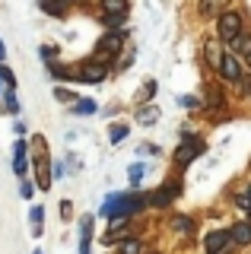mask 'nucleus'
I'll return each instance as SVG.
<instances>
[{
	"mask_svg": "<svg viewBox=\"0 0 251 254\" xmlns=\"http://www.w3.org/2000/svg\"><path fill=\"white\" fill-rule=\"evenodd\" d=\"M248 222H251V210H248Z\"/></svg>",
	"mask_w": 251,
	"mask_h": 254,
	"instance_id": "34",
	"label": "nucleus"
},
{
	"mask_svg": "<svg viewBox=\"0 0 251 254\" xmlns=\"http://www.w3.org/2000/svg\"><path fill=\"white\" fill-rule=\"evenodd\" d=\"M203 54H207V61L213 64V67H223V58H226V54H219V48H216L213 42H207V48H203Z\"/></svg>",
	"mask_w": 251,
	"mask_h": 254,
	"instance_id": "12",
	"label": "nucleus"
},
{
	"mask_svg": "<svg viewBox=\"0 0 251 254\" xmlns=\"http://www.w3.org/2000/svg\"><path fill=\"white\" fill-rule=\"evenodd\" d=\"M102 10H105V16H124L127 13V0H102Z\"/></svg>",
	"mask_w": 251,
	"mask_h": 254,
	"instance_id": "9",
	"label": "nucleus"
},
{
	"mask_svg": "<svg viewBox=\"0 0 251 254\" xmlns=\"http://www.w3.org/2000/svg\"><path fill=\"white\" fill-rule=\"evenodd\" d=\"M232 48H235V51H242V54H251V35H239L232 42Z\"/></svg>",
	"mask_w": 251,
	"mask_h": 254,
	"instance_id": "18",
	"label": "nucleus"
},
{
	"mask_svg": "<svg viewBox=\"0 0 251 254\" xmlns=\"http://www.w3.org/2000/svg\"><path fill=\"white\" fill-rule=\"evenodd\" d=\"M229 232L235 238V245H251V222H235Z\"/></svg>",
	"mask_w": 251,
	"mask_h": 254,
	"instance_id": "8",
	"label": "nucleus"
},
{
	"mask_svg": "<svg viewBox=\"0 0 251 254\" xmlns=\"http://www.w3.org/2000/svg\"><path fill=\"white\" fill-rule=\"evenodd\" d=\"M130 64H134V51H130V54H124V58H121V64H118V70H124V67H130Z\"/></svg>",
	"mask_w": 251,
	"mask_h": 254,
	"instance_id": "31",
	"label": "nucleus"
},
{
	"mask_svg": "<svg viewBox=\"0 0 251 254\" xmlns=\"http://www.w3.org/2000/svg\"><path fill=\"white\" fill-rule=\"evenodd\" d=\"M42 58H45V61H48V64H51L54 58H58V48H51V45H45V48H42Z\"/></svg>",
	"mask_w": 251,
	"mask_h": 254,
	"instance_id": "28",
	"label": "nucleus"
},
{
	"mask_svg": "<svg viewBox=\"0 0 251 254\" xmlns=\"http://www.w3.org/2000/svg\"><path fill=\"white\" fill-rule=\"evenodd\" d=\"M216 35L223 38L226 45H232L235 38L242 35V13H235V10L219 13V19H216Z\"/></svg>",
	"mask_w": 251,
	"mask_h": 254,
	"instance_id": "2",
	"label": "nucleus"
},
{
	"mask_svg": "<svg viewBox=\"0 0 251 254\" xmlns=\"http://www.w3.org/2000/svg\"><path fill=\"white\" fill-rule=\"evenodd\" d=\"M6 58V45H3V38H0V61Z\"/></svg>",
	"mask_w": 251,
	"mask_h": 254,
	"instance_id": "32",
	"label": "nucleus"
},
{
	"mask_svg": "<svg viewBox=\"0 0 251 254\" xmlns=\"http://www.w3.org/2000/svg\"><path fill=\"white\" fill-rule=\"evenodd\" d=\"M32 146H35V178H38V188L48 190L51 188V162H48V143H45V137H32Z\"/></svg>",
	"mask_w": 251,
	"mask_h": 254,
	"instance_id": "1",
	"label": "nucleus"
},
{
	"mask_svg": "<svg viewBox=\"0 0 251 254\" xmlns=\"http://www.w3.org/2000/svg\"><path fill=\"white\" fill-rule=\"evenodd\" d=\"M105 76H108V64L102 61H89L80 67V79H86V83H102Z\"/></svg>",
	"mask_w": 251,
	"mask_h": 254,
	"instance_id": "4",
	"label": "nucleus"
},
{
	"mask_svg": "<svg viewBox=\"0 0 251 254\" xmlns=\"http://www.w3.org/2000/svg\"><path fill=\"white\" fill-rule=\"evenodd\" d=\"M0 95H3V86H0Z\"/></svg>",
	"mask_w": 251,
	"mask_h": 254,
	"instance_id": "35",
	"label": "nucleus"
},
{
	"mask_svg": "<svg viewBox=\"0 0 251 254\" xmlns=\"http://www.w3.org/2000/svg\"><path fill=\"white\" fill-rule=\"evenodd\" d=\"M121 45H124V35H121V32H108V35L99 42V51L105 54V58H112V54L121 51Z\"/></svg>",
	"mask_w": 251,
	"mask_h": 254,
	"instance_id": "6",
	"label": "nucleus"
},
{
	"mask_svg": "<svg viewBox=\"0 0 251 254\" xmlns=\"http://www.w3.org/2000/svg\"><path fill=\"white\" fill-rule=\"evenodd\" d=\"M32 254H42V251H32Z\"/></svg>",
	"mask_w": 251,
	"mask_h": 254,
	"instance_id": "37",
	"label": "nucleus"
},
{
	"mask_svg": "<svg viewBox=\"0 0 251 254\" xmlns=\"http://www.w3.org/2000/svg\"><path fill=\"white\" fill-rule=\"evenodd\" d=\"M219 73H223L226 83H242V64L232 58V51H226L223 58V67H219Z\"/></svg>",
	"mask_w": 251,
	"mask_h": 254,
	"instance_id": "5",
	"label": "nucleus"
},
{
	"mask_svg": "<svg viewBox=\"0 0 251 254\" xmlns=\"http://www.w3.org/2000/svg\"><path fill=\"white\" fill-rule=\"evenodd\" d=\"M13 172H16V175H26V153H16V156H13Z\"/></svg>",
	"mask_w": 251,
	"mask_h": 254,
	"instance_id": "23",
	"label": "nucleus"
},
{
	"mask_svg": "<svg viewBox=\"0 0 251 254\" xmlns=\"http://www.w3.org/2000/svg\"><path fill=\"white\" fill-rule=\"evenodd\" d=\"M89 238H92V216L80 219V254H89Z\"/></svg>",
	"mask_w": 251,
	"mask_h": 254,
	"instance_id": "7",
	"label": "nucleus"
},
{
	"mask_svg": "<svg viewBox=\"0 0 251 254\" xmlns=\"http://www.w3.org/2000/svg\"><path fill=\"white\" fill-rule=\"evenodd\" d=\"M73 111H76V115H92V111H96V102H92V99H80V105H76Z\"/></svg>",
	"mask_w": 251,
	"mask_h": 254,
	"instance_id": "21",
	"label": "nucleus"
},
{
	"mask_svg": "<svg viewBox=\"0 0 251 254\" xmlns=\"http://www.w3.org/2000/svg\"><path fill=\"white\" fill-rule=\"evenodd\" d=\"M127 130H130L127 124H115V127H112V143H121L124 137H127Z\"/></svg>",
	"mask_w": 251,
	"mask_h": 254,
	"instance_id": "22",
	"label": "nucleus"
},
{
	"mask_svg": "<svg viewBox=\"0 0 251 254\" xmlns=\"http://www.w3.org/2000/svg\"><path fill=\"white\" fill-rule=\"evenodd\" d=\"M102 19H105V26L112 29V32H121L124 29V16H102Z\"/></svg>",
	"mask_w": 251,
	"mask_h": 254,
	"instance_id": "20",
	"label": "nucleus"
},
{
	"mask_svg": "<svg viewBox=\"0 0 251 254\" xmlns=\"http://www.w3.org/2000/svg\"><path fill=\"white\" fill-rule=\"evenodd\" d=\"M143 251V245L137 242V238H127V242H121V254H140Z\"/></svg>",
	"mask_w": 251,
	"mask_h": 254,
	"instance_id": "17",
	"label": "nucleus"
},
{
	"mask_svg": "<svg viewBox=\"0 0 251 254\" xmlns=\"http://www.w3.org/2000/svg\"><path fill=\"white\" fill-rule=\"evenodd\" d=\"M200 13H203V16H219V13H226V0H200Z\"/></svg>",
	"mask_w": 251,
	"mask_h": 254,
	"instance_id": "10",
	"label": "nucleus"
},
{
	"mask_svg": "<svg viewBox=\"0 0 251 254\" xmlns=\"http://www.w3.org/2000/svg\"><path fill=\"white\" fill-rule=\"evenodd\" d=\"M172 229H178V232H191L194 222L188 219V216H172Z\"/></svg>",
	"mask_w": 251,
	"mask_h": 254,
	"instance_id": "14",
	"label": "nucleus"
},
{
	"mask_svg": "<svg viewBox=\"0 0 251 254\" xmlns=\"http://www.w3.org/2000/svg\"><path fill=\"white\" fill-rule=\"evenodd\" d=\"M127 178H130V185H140V178H143V165H130Z\"/></svg>",
	"mask_w": 251,
	"mask_h": 254,
	"instance_id": "24",
	"label": "nucleus"
},
{
	"mask_svg": "<svg viewBox=\"0 0 251 254\" xmlns=\"http://www.w3.org/2000/svg\"><path fill=\"white\" fill-rule=\"evenodd\" d=\"M203 95H207V105H210V108H216V105H223V102H226L223 92H219L216 86H207V89H203Z\"/></svg>",
	"mask_w": 251,
	"mask_h": 254,
	"instance_id": "13",
	"label": "nucleus"
},
{
	"mask_svg": "<svg viewBox=\"0 0 251 254\" xmlns=\"http://www.w3.org/2000/svg\"><path fill=\"white\" fill-rule=\"evenodd\" d=\"M248 92H251V79H248Z\"/></svg>",
	"mask_w": 251,
	"mask_h": 254,
	"instance_id": "33",
	"label": "nucleus"
},
{
	"mask_svg": "<svg viewBox=\"0 0 251 254\" xmlns=\"http://www.w3.org/2000/svg\"><path fill=\"white\" fill-rule=\"evenodd\" d=\"M121 238H127V226H115L112 232L105 235V242H108V245H115V242H121Z\"/></svg>",
	"mask_w": 251,
	"mask_h": 254,
	"instance_id": "15",
	"label": "nucleus"
},
{
	"mask_svg": "<svg viewBox=\"0 0 251 254\" xmlns=\"http://www.w3.org/2000/svg\"><path fill=\"white\" fill-rule=\"evenodd\" d=\"M153 95H156V79H150V83H146V86H143V89H140V92H137V102H140V105H143V102H146V99H153Z\"/></svg>",
	"mask_w": 251,
	"mask_h": 254,
	"instance_id": "16",
	"label": "nucleus"
},
{
	"mask_svg": "<svg viewBox=\"0 0 251 254\" xmlns=\"http://www.w3.org/2000/svg\"><path fill=\"white\" fill-rule=\"evenodd\" d=\"M61 216H64V219H70V216H73V206H70V200H64V203H61Z\"/></svg>",
	"mask_w": 251,
	"mask_h": 254,
	"instance_id": "30",
	"label": "nucleus"
},
{
	"mask_svg": "<svg viewBox=\"0 0 251 254\" xmlns=\"http://www.w3.org/2000/svg\"><path fill=\"white\" fill-rule=\"evenodd\" d=\"M235 245V238L229 229H216V232H207V238H203V251L207 254H226Z\"/></svg>",
	"mask_w": 251,
	"mask_h": 254,
	"instance_id": "3",
	"label": "nucleus"
},
{
	"mask_svg": "<svg viewBox=\"0 0 251 254\" xmlns=\"http://www.w3.org/2000/svg\"><path fill=\"white\" fill-rule=\"evenodd\" d=\"M235 206H239V210H251V197L248 194H239V197H235Z\"/></svg>",
	"mask_w": 251,
	"mask_h": 254,
	"instance_id": "27",
	"label": "nucleus"
},
{
	"mask_svg": "<svg viewBox=\"0 0 251 254\" xmlns=\"http://www.w3.org/2000/svg\"><path fill=\"white\" fill-rule=\"evenodd\" d=\"M3 102H6V111H10V115H16V111H19V102H16V92H13V89H6Z\"/></svg>",
	"mask_w": 251,
	"mask_h": 254,
	"instance_id": "19",
	"label": "nucleus"
},
{
	"mask_svg": "<svg viewBox=\"0 0 251 254\" xmlns=\"http://www.w3.org/2000/svg\"><path fill=\"white\" fill-rule=\"evenodd\" d=\"M32 190H35V188L29 185V181H22V185H19V194L26 197V200H32Z\"/></svg>",
	"mask_w": 251,
	"mask_h": 254,
	"instance_id": "29",
	"label": "nucleus"
},
{
	"mask_svg": "<svg viewBox=\"0 0 251 254\" xmlns=\"http://www.w3.org/2000/svg\"><path fill=\"white\" fill-rule=\"evenodd\" d=\"M150 254H159V251H150Z\"/></svg>",
	"mask_w": 251,
	"mask_h": 254,
	"instance_id": "38",
	"label": "nucleus"
},
{
	"mask_svg": "<svg viewBox=\"0 0 251 254\" xmlns=\"http://www.w3.org/2000/svg\"><path fill=\"white\" fill-rule=\"evenodd\" d=\"M178 105L182 108H197V99H194V95H178Z\"/></svg>",
	"mask_w": 251,
	"mask_h": 254,
	"instance_id": "26",
	"label": "nucleus"
},
{
	"mask_svg": "<svg viewBox=\"0 0 251 254\" xmlns=\"http://www.w3.org/2000/svg\"><path fill=\"white\" fill-rule=\"evenodd\" d=\"M248 197H251V188H248Z\"/></svg>",
	"mask_w": 251,
	"mask_h": 254,
	"instance_id": "36",
	"label": "nucleus"
},
{
	"mask_svg": "<svg viewBox=\"0 0 251 254\" xmlns=\"http://www.w3.org/2000/svg\"><path fill=\"white\" fill-rule=\"evenodd\" d=\"M159 121V108L156 105H143L137 111V124H156Z\"/></svg>",
	"mask_w": 251,
	"mask_h": 254,
	"instance_id": "11",
	"label": "nucleus"
},
{
	"mask_svg": "<svg viewBox=\"0 0 251 254\" xmlns=\"http://www.w3.org/2000/svg\"><path fill=\"white\" fill-rule=\"evenodd\" d=\"M0 76H3V83H6V86H10V89H13V83H16V76H13V70L0 64Z\"/></svg>",
	"mask_w": 251,
	"mask_h": 254,
	"instance_id": "25",
	"label": "nucleus"
},
{
	"mask_svg": "<svg viewBox=\"0 0 251 254\" xmlns=\"http://www.w3.org/2000/svg\"><path fill=\"white\" fill-rule=\"evenodd\" d=\"M248 61H251V54H248Z\"/></svg>",
	"mask_w": 251,
	"mask_h": 254,
	"instance_id": "39",
	"label": "nucleus"
}]
</instances>
